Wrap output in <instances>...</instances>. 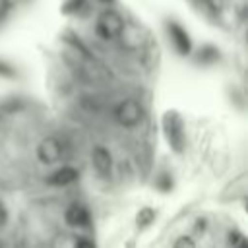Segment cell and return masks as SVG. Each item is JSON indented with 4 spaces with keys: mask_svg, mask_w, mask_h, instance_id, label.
Returning <instances> with one entry per match:
<instances>
[{
    "mask_svg": "<svg viewBox=\"0 0 248 248\" xmlns=\"http://www.w3.org/2000/svg\"><path fill=\"white\" fill-rule=\"evenodd\" d=\"M153 219H155V211L149 209V207H145V209H141V211L138 213V227H140V229H145L147 225L153 223Z\"/></svg>",
    "mask_w": 248,
    "mask_h": 248,
    "instance_id": "obj_9",
    "label": "cell"
},
{
    "mask_svg": "<svg viewBox=\"0 0 248 248\" xmlns=\"http://www.w3.org/2000/svg\"><path fill=\"white\" fill-rule=\"evenodd\" d=\"M48 180H50V184H56V186H68L78 180V170L72 167H62V169L54 170V174Z\"/></svg>",
    "mask_w": 248,
    "mask_h": 248,
    "instance_id": "obj_8",
    "label": "cell"
},
{
    "mask_svg": "<svg viewBox=\"0 0 248 248\" xmlns=\"http://www.w3.org/2000/svg\"><path fill=\"white\" fill-rule=\"evenodd\" d=\"M37 155L43 163L50 165V163H56L60 157H62V145L56 138H46L39 143V149H37Z\"/></svg>",
    "mask_w": 248,
    "mask_h": 248,
    "instance_id": "obj_4",
    "label": "cell"
},
{
    "mask_svg": "<svg viewBox=\"0 0 248 248\" xmlns=\"http://www.w3.org/2000/svg\"><path fill=\"white\" fill-rule=\"evenodd\" d=\"M167 31H169V37H170L174 48L180 54H188L190 52V37H188V33L178 23H169L167 25Z\"/></svg>",
    "mask_w": 248,
    "mask_h": 248,
    "instance_id": "obj_5",
    "label": "cell"
},
{
    "mask_svg": "<svg viewBox=\"0 0 248 248\" xmlns=\"http://www.w3.org/2000/svg\"><path fill=\"white\" fill-rule=\"evenodd\" d=\"M74 248H95V246H93L87 238H79V240L76 242V246H74Z\"/></svg>",
    "mask_w": 248,
    "mask_h": 248,
    "instance_id": "obj_11",
    "label": "cell"
},
{
    "mask_svg": "<svg viewBox=\"0 0 248 248\" xmlns=\"http://www.w3.org/2000/svg\"><path fill=\"white\" fill-rule=\"evenodd\" d=\"M105 2H108V0H105Z\"/></svg>",
    "mask_w": 248,
    "mask_h": 248,
    "instance_id": "obj_13",
    "label": "cell"
},
{
    "mask_svg": "<svg viewBox=\"0 0 248 248\" xmlns=\"http://www.w3.org/2000/svg\"><path fill=\"white\" fill-rule=\"evenodd\" d=\"M91 161H93V167L99 170V174H108V170H110V153L105 147H95L91 151Z\"/></svg>",
    "mask_w": 248,
    "mask_h": 248,
    "instance_id": "obj_7",
    "label": "cell"
},
{
    "mask_svg": "<svg viewBox=\"0 0 248 248\" xmlns=\"http://www.w3.org/2000/svg\"><path fill=\"white\" fill-rule=\"evenodd\" d=\"M4 221H6V209H4L2 205H0V225H2Z\"/></svg>",
    "mask_w": 248,
    "mask_h": 248,
    "instance_id": "obj_12",
    "label": "cell"
},
{
    "mask_svg": "<svg viewBox=\"0 0 248 248\" xmlns=\"http://www.w3.org/2000/svg\"><path fill=\"white\" fill-rule=\"evenodd\" d=\"M122 29H124V21H122V17H120L116 12H112V10L105 12V14L99 17V21H97V33H99L103 39H114V37H118V35L122 33Z\"/></svg>",
    "mask_w": 248,
    "mask_h": 248,
    "instance_id": "obj_2",
    "label": "cell"
},
{
    "mask_svg": "<svg viewBox=\"0 0 248 248\" xmlns=\"http://www.w3.org/2000/svg\"><path fill=\"white\" fill-rule=\"evenodd\" d=\"M114 116H116L118 124L130 128V126L140 124V120L143 118V108H141V105H140L138 101H134V99H126V101H122V103L116 107Z\"/></svg>",
    "mask_w": 248,
    "mask_h": 248,
    "instance_id": "obj_1",
    "label": "cell"
},
{
    "mask_svg": "<svg viewBox=\"0 0 248 248\" xmlns=\"http://www.w3.org/2000/svg\"><path fill=\"white\" fill-rule=\"evenodd\" d=\"M174 248H196L194 240L188 238V236H180L176 242H174Z\"/></svg>",
    "mask_w": 248,
    "mask_h": 248,
    "instance_id": "obj_10",
    "label": "cell"
},
{
    "mask_svg": "<svg viewBox=\"0 0 248 248\" xmlns=\"http://www.w3.org/2000/svg\"><path fill=\"white\" fill-rule=\"evenodd\" d=\"M66 223L72 225V227H83L89 223V213L83 205L79 203H74L66 209Z\"/></svg>",
    "mask_w": 248,
    "mask_h": 248,
    "instance_id": "obj_6",
    "label": "cell"
},
{
    "mask_svg": "<svg viewBox=\"0 0 248 248\" xmlns=\"http://www.w3.org/2000/svg\"><path fill=\"white\" fill-rule=\"evenodd\" d=\"M165 134H167V140H169L170 147L174 151H182V147H184V132H182V122H180L178 114L169 112L165 116Z\"/></svg>",
    "mask_w": 248,
    "mask_h": 248,
    "instance_id": "obj_3",
    "label": "cell"
}]
</instances>
